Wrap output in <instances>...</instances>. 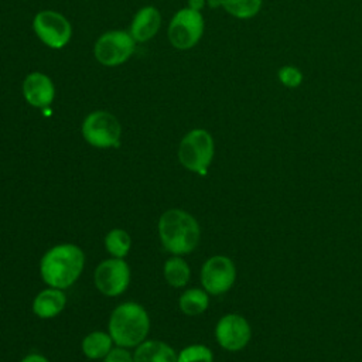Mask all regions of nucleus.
Wrapping results in <instances>:
<instances>
[{
	"label": "nucleus",
	"mask_w": 362,
	"mask_h": 362,
	"mask_svg": "<svg viewBox=\"0 0 362 362\" xmlns=\"http://www.w3.org/2000/svg\"><path fill=\"white\" fill-rule=\"evenodd\" d=\"M83 262V253L78 246L69 243L58 245L49 249L41 259V276L51 287L65 288L79 277Z\"/></svg>",
	"instance_id": "f257e3e1"
},
{
	"label": "nucleus",
	"mask_w": 362,
	"mask_h": 362,
	"mask_svg": "<svg viewBox=\"0 0 362 362\" xmlns=\"http://www.w3.org/2000/svg\"><path fill=\"white\" fill-rule=\"evenodd\" d=\"M158 233L163 246L174 255L192 252L199 240L198 222L181 209H168L161 215Z\"/></svg>",
	"instance_id": "f03ea898"
},
{
	"label": "nucleus",
	"mask_w": 362,
	"mask_h": 362,
	"mask_svg": "<svg viewBox=\"0 0 362 362\" xmlns=\"http://www.w3.org/2000/svg\"><path fill=\"white\" fill-rule=\"evenodd\" d=\"M148 315L136 303L120 304L110 315L109 334L120 346L139 345L148 332Z\"/></svg>",
	"instance_id": "7ed1b4c3"
},
{
	"label": "nucleus",
	"mask_w": 362,
	"mask_h": 362,
	"mask_svg": "<svg viewBox=\"0 0 362 362\" xmlns=\"http://www.w3.org/2000/svg\"><path fill=\"white\" fill-rule=\"evenodd\" d=\"M178 157L185 168L205 175L214 157L212 136L204 129L191 130L181 140Z\"/></svg>",
	"instance_id": "20e7f679"
},
{
	"label": "nucleus",
	"mask_w": 362,
	"mask_h": 362,
	"mask_svg": "<svg viewBox=\"0 0 362 362\" xmlns=\"http://www.w3.org/2000/svg\"><path fill=\"white\" fill-rule=\"evenodd\" d=\"M120 123L109 112L98 110L86 116L82 123V134L85 140L99 148L119 146Z\"/></svg>",
	"instance_id": "39448f33"
},
{
	"label": "nucleus",
	"mask_w": 362,
	"mask_h": 362,
	"mask_svg": "<svg viewBox=\"0 0 362 362\" xmlns=\"http://www.w3.org/2000/svg\"><path fill=\"white\" fill-rule=\"evenodd\" d=\"M204 33V18L198 10L181 8L171 20L168 38L175 48L188 49L194 47Z\"/></svg>",
	"instance_id": "423d86ee"
},
{
	"label": "nucleus",
	"mask_w": 362,
	"mask_h": 362,
	"mask_svg": "<svg viewBox=\"0 0 362 362\" xmlns=\"http://www.w3.org/2000/svg\"><path fill=\"white\" fill-rule=\"evenodd\" d=\"M134 49V38L126 31H107L95 44L96 59L107 66L124 62Z\"/></svg>",
	"instance_id": "0eeeda50"
},
{
	"label": "nucleus",
	"mask_w": 362,
	"mask_h": 362,
	"mask_svg": "<svg viewBox=\"0 0 362 362\" xmlns=\"http://www.w3.org/2000/svg\"><path fill=\"white\" fill-rule=\"evenodd\" d=\"M33 25L38 38L51 48H62L71 38L69 21L57 11H40L34 17Z\"/></svg>",
	"instance_id": "6e6552de"
},
{
	"label": "nucleus",
	"mask_w": 362,
	"mask_h": 362,
	"mask_svg": "<svg viewBox=\"0 0 362 362\" xmlns=\"http://www.w3.org/2000/svg\"><path fill=\"white\" fill-rule=\"evenodd\" d=\"M236 277L235 264L226 256H214L208 259L201 270V281L204 288L211 294H222L228 291Z\"/></svg>",
	"instance_id": "1a4fd4ad"
},
{
	"label": "nucleus",
	"mask_w": 362,
	"mask_h": 362,
	"mask_svg": "<svg viewBox=\"0 0 362 362\" xmlns=\"http://www.w3.org/2000/svg\"><path fill=\"white\" fill-rule=\"evenodd\" d=\"M130 281V270L122 259L102 262L95 270V284L106 296L122 294Z\"/></svg>",
	"instance_id": "9d476101"
},
{
	"label": "nucleus",
	"mask_w": 362,
	"mask_h": 362,
	"mask_svg": "<svg viewBox=\"0 0 362 362\" xmlns=\"http://www.w3.org/2000/svg\"><path fill=\"white\" fill-rule=\"evenodd\" d=\"M215 335L222 348L239 351L245 348L250 339V325L243 317L229 314L219 320Z\"/></svg>",
	"instance_id": "9b49d317"
},
{
	"label": "nucleus",
	"mask_w": 362,
	"mask_h": 362,
	"mask_svg": "<svg viewBox=\"0 0 362 362\" xmlns=\"http://www.w3.org/2000/svg\"><path fill=\"white\" fill-rule=\"evenodd\" d=\"M23 93L30 105L35 107H45L54 100L55 89L54 83L47 75L41 72H33L24 79Z\"/></svg>",
	"instance_id": "f8f14e48"
},
{
	"label": "nucleus",
	"mask_w": 362,
	"mask_h": 362,
	"mask_svg": "<svg viewBox=\"0 0 362 362\" xmlns=\"http://www.w3.org/2000/svg\"><path fill=\"white\" fill-rule=\"evenodd\" d=\"M160 23L161 17L156 7H143L137 11V14L133 18L130 34L134 38V41H147L157 34Z\"/></svg>",
	"instance_id": "ddd939ff"
},
{
	"label": "nucleus",
	"mask_w": 362,
	"mask_h": 362,
	"mask_svg": "<svg viewBox=\"0 0 362 362\" xmlns=\"http://www.w3.org/2000/svg\"><path fill=\"white\" fill-rule=\"evenodd\" d=\"M134 362H178L175 351L164 342L147 341L139 345L134 352Z\"/></svg>",
	"instance_id": "4468645a"
},
{
	"label": "nucleus",
	"mask_w": 362,
	"mask_h": 362,
	"mask_svg": "<svg viewBox=\"0 0 362 362\" xmlns=\"http://www.w3.org/2000/svg\"><path fill=\"white\" fill-rule=\"evenodd\" d=\"M65 307V294L58 288H47L41 291L33 304L34 313L41 318L55 317Z\"/></svg>",
	"instance_id": "2eb2a0df"
},
{
	"label": "nucleus",
	"mask_w": 362,
	"mask_h": 362,
	"mask_svg": "<svg viewBox=\"0 0 362 362\" xmlns=\"http://www.w3.org/2000/svg\"><path fill=\"white\" fill-rule=\"evenodd\" d=\"M110 346H112V337H109L102 331L90 332L89 335L85 337L82 342V351L90 359L106 356L110 352Z\"/></svg>",
	"instance_id": "dca6fc26"
},
{
	"label": "nucleus",
	"mask_w": 362,
	"mask_h": 362,
	"mask_svg": "<svg viewBox=\"0 0 362 362\" xmlns=\"http://www.w3.org/2000/svg\"><path fill=\"white\" fill-rule=\"evenodd\" d=\"M180 307L188 315L201 314L208 307V296L199 288H189L181 296Z\"/></svg>",
	"instance_id": "f3484780"
},
{
	"label": "nucleus",
	"mask_w": 362,
	"mask_h": 362,
	"mask_svg": "<svg viewBox=\"0 0 362 362\" xmlns=\"http://www.w3.org/2000/svg\"><path fill=\"white\" fill-rule=\"evenodd\" d=\"M165 280L174 287H182L189 279V267L180 257H171L164 264Z\"/></svg>",
	"instance_id": "a211bd4d"
},
{
	"label": "nucleus",
	"mask_w": 362,
	"mask_h": 362,
	"mask_svg": "<svg viewBox=\"0 0 362 362\" xmlns=\"http://www.w3.org/2000/svg\"><path fill=\"white\" fill-rule=\"evenodd\" d=\"M222 7L238 18H250L260 11L262 0H219Z\"/></svg>",
	"instance_id": "6ab92c4d"
},
{
	"label": "nucleus",
	"mask_w": 362,
	"mask_h": 362,
	"mask_svg": "<svg viewBox=\"0 0 362 362\" xmlns=\"http://www.w3.org/2000/svg\"><path fill=\"white\" fill-rule=\"evenodd\" d=\"M130 236L126 230L123 229H113L106 235L105 239V245L106 249L110 255H113L115 257H124L130 249Z\"/></svg>",
	"instance_id": "aec40b11"
},
{
	"label": "nucleus",
	"mask_w": 362,
	"mask_h": 362,
	"mask_svg": "<svg viewBox=\"0 0 362 362\" xmlns=\"http://www.w3.org/2000/svg\"><path fill=\"white\" fill-rule=\"evenodd\" d=\"M178 362H212V352L204 345H191L180 352Z\"/></svg>",
	"instance_id": "412c9836"
},
{
	"label": "nucleus",
	"mask_w": 362,
	"mask_h": 362,
	"mask_svg": "<svg viewBox=\"0 0 362 362\" xmlns=\"http://www.w3.org/2000/svg\"><path fill=\"white\" fill-rule=\"evenodd\" d=\"M279 81L287 88H297L303 82V74L297 66L286 65L279 69Z\"/></svg>",
	"instance_id": "4be33fe9"
},
{
	"label": "nucleus",
	"mask_w": 362,
	"mask_h": 362,
	"mask_svg": "<svg viewBox=\"0 0 362 362\" xmlns=\"http://www.w3.org/2000/svg\"><path fill=\"white\" fill-rule=\"evenodd\" d=\"M105 362H134V361L132 359V356H130V354L127 351L117 348V349L110 351L106 355Z\"/></svg>",
	"instance_id": "5701e85b"
},
{
	"label": "nucleus",
	"mask_w": 362,
	"mask_h": 362,
	"mask_svg": "<svg viewBox=\"0 0 362 362\" xmlns=\"http://www.w3.org/2000/svg\"><path fill=\"white\" fill-rule=\"evenodd\" d=\"M21 362H48V359H45L42 355L38 354H31L28 356H25Z\"/></svg>",
	"instance_id": "b1692460"
},
{
	"label": "nucleus",
	"mask_w": 362,
	"mask_h": 362,
	"mask_svg": "<svg viewBox=\"0 0 362 362\" xmlns=\"http://www.w3.org/2000/svg\"><path fill=\"white\" fill-rule=\"evenodd\" d=\"M202 4H204V0H189V7L194 8V10H198V11H199V8L202 7Z\"/></svg>",
	"instance_id": "393cba45"
}]
</instances>
